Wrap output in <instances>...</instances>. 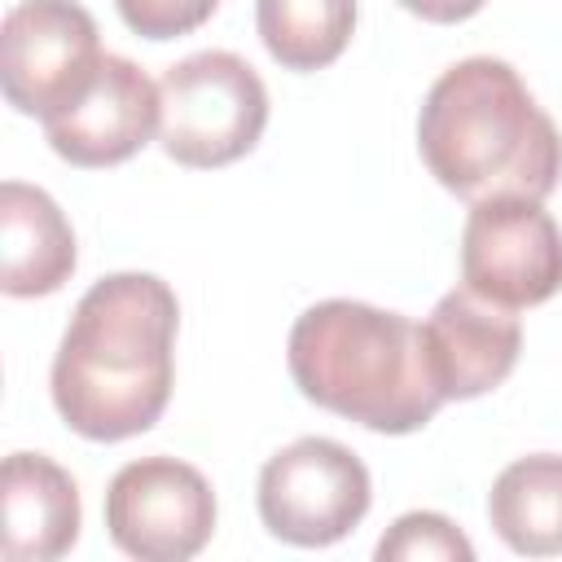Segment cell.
Returning <instances> with one entry per match:
<instances>
[{"instance_id":"cell-11","label":"cell","mask_w":562,"mask_h":562,"mask_svg":"<svg viewBox=\"0 0 562 562\" xmlns=\"http://www.w3.org/2000/svg\"><path fill=\"white\" fill-rule=\"evenodd\" d=\"M0 549L9 562H53L79 540V487L44 452H13L0 470Z\"/></svg>"},{"instance_id":"cell-8","label":"cell","mask_w":562,"mask_h":562,"mask_svg":"<svg viewBox=\"0 0 562 562\" xmlns=\"http://www.w3.org/2000/svg\"><path fill=\"white\" fill-rule=\"evenodd\" d=\"M461 281L501 303L536 307L562 290V228L536 198L470 202L461 228Z\"/></svg>"},{"instance_id":"cell-15","label":"cell","mask_w":562,"mask_h":562,"mask_svg":"<svg viewBox=\"0 0 562 562\" xmlns=\"http://www.w3.org/2000/svg\"><path fill=\"white\" fill-rule=\"evenodd\" d=\"M382 562H470L474 544L461 536V527L443 514L430 509H413L404 518L391 522V531L378 540L373 549Z\"/></svg>"},{"instance_id":"cell-14","label":"cell","mask_w":562,"mask_h":562,"mask_svg":"<svg viewBox=\"0 0 562 562\" xmlns=\"http://www.w3.org/2000/svg\"><path fill=\"white\" fill-rule=\"evenodd\" d=\"M255 26L281 70H325L356 31V0H255Z\"/></svg>"},{"instance_id":"cell-6","label":"cell","mask_w":562,"mask_h":562,"mask_svg":"<svg viewBox=\"0 0 562 562\" xmlns=\"http://www.w3.org/2000/svg\"><path fill=\"white\" fill-rule=\"evenodd\" d=\"M105 53L97 22L75 0H18L0 26V83L18 114L48 123L97 79Z\"/></svg>"},{"instance_id":"cell-4","label":"cell","mask_w":562,"mask_h":562,"mask_svg":"<svg viewBox=\"0 0 562 562\" xmlns=\"http://www.w3.org/2000/svg\"><path fill=\"white\" fill-rule=\"evenodd\" d=\"M158 145L171 162L211 171L246 158L268 127V88L237 53L206 48L167 66Z\"/></svg>"},{"instance_id":"cell-9","label":"cell","mask_w":562,"mask_h":562,"mask_svg":"<svg viewBox=\"0 0 562 562\" xmlns=\"http://www.w3.org/2000/svg\"><path fill=\"white\" fill-rule=\"evenodd\" d=\"M162 97L158 83L127 57L105 53L92 88L61 114L44 123L57 158L70 167H114L127 162L158 132Z\"/></svg>"},{"instance_id":"cell-2","label":"cell","mask_w":562,"mask_h":562,"mask_svg":"<svg viewBox=\"0 0 562 562\" xmlns=\"http://www.w3.org/2000/svg\"><path fill=\"white\" fill-rule=\"evenodd\" d=\"M417 154L457 198H536L562 176V136L522 75L501 57L448 66L417 114Z\"/></svg>"},{"instance_id":"cell-3","label":"cell","mask_w":562,"mask_h":562,"mask_svg":"<svg viewBox=\"0 0 562 562\" xmlns=\"http://www.w3.org/2000/svg\"><path fill=\"white\" fill-rule=\"evenodd\" d=\"M285 364L303 400L378 435H413L448 404L422 325L356 299L312 303L290 329Z\"/></svg>"},{"instance_id":"cell-1","label":"cell","mask_w":562,"mask_h":562,"mask_svg":"<svg viewBox=\"0 0 562 562\" xmlns=\"http://www.w3.org/2000/svg\"><path fill=\"white\" fill-rule=\"evenodd\" d=\"M176 290L154 272H110L83 290L53 356L48 391L57 417L92 439L145 435L176 382Z\"/></svg>"},{"instance_id":"cell-10","label":"cell","mask_w":562,"mask_h":562,"mask_svg":"<svg viewBox=\"0 0 562 562\" xmlns=\"http://www.w3.org/2000/svg\"><path fill=\"white\" fill-rule=\"evenodd\" d=\"M422 347L443 400H479L496 391L522 351L514 307H501L470 285L448 290L422 325Z\"/></svg>"},{"instance_id":"cell-16","label":"cell","mask_w":562,"mask_h":562,"mask_svg":"<svg viewBox=\"0 0 562 562\" xmlns=\"http://www.w3.org/2000/svg\"><path fill=\"white\" fill-rule=\"evenodd\" d=\"M114 9L136 35L176 40V35L198 31L220 9V0H114Z\"/></svg>"},{"instance_id":"cell-7","label":"cell","mask_w":562,"mask_h":562,"mask_svg":"<svg viewBox=\"0 0 562 562\" xmlns=\"http://www.w3.org/2000/svg\"><path fill=\"white\" fill-rule=\"evenodd\" d=\"M110 540L140 562H184L215 531V492L206 474L176 457L127 461L105 487Z\"/></svg>"},{"instance_id":"cell-5","label":"cell","mask_w":562,"mask_h":562,"mask_svg":"<svg viewBox=\"0 0 562 562\" xmlns=\"http://www.w3.org/2000/svg\"><path fill=\"white\" fill-rule=\"evenodd\" d=\"M373 483L364 461L325 435H307L272 452L259 470L263 527L299 549L338 544L369 514Z\"/></svg>"},{"instance_id":"cell-12","label":"cell","mask_w":562,"mask_h":562,"mask_svg":"<svg viewBox=\"0 0 562 562\" xmlns=\"http://www.w3.org/2000/svg\"><path fill=\"white\" fill-rule=\"evenodd\" d=\"M0 290L9 299H40L70 281L75 233L61 206L22 180L0 184Z\"/></svg>"},{"instance_id":"cell-13","label":"cell","mask_w":562,"mask_h":562,"mask_svg":"<svg viewBox=\"0 0 562 562\" xmlns=\"http://www.w3.org/2000/svg\"><path fill=\"white\" fill-rule=\"evenodd\" d=\"M487 518L522 558L562 553V457L531 452L509 461L487 492Z\"/></svg>"},{"instance_id":"cell-17","label":"cell","mask_w":562,"mask_h":562,"mask_svg":"<svg viewBox=\"0 0 562 562\" xmlns=\"http://www.w3.org/2000/svg\"><path fill=\"white\" fill-rule=\"evenodd\" d=\"M413 18H422V22H439V26H452V22H465V18H474L487 0H400Z\"/></svg>"}]
</instances>
